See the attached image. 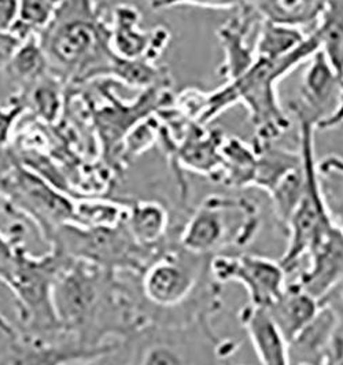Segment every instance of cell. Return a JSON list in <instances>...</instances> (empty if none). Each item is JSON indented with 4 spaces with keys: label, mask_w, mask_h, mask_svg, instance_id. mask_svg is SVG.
<instances>
[{
    "label": "cell",
    "mask_w": 343,
    "mask_h": 365,
    "mask_svg": "<svg viewBox=\"0 0 343 365\" xmlns=\"http://www.w3.org/2000/svg\"><path fill=\"white\" fill-rule=\"evenodd\" d=\"M210 320L145 329L132 336L130 365H228L239 344L218 336Z\"/></svg>",
    "instance_id": "cell-6"
},
{
    "label": "cell",
    "mask_w": 343,
    "mask_h": 365,
    "mask_svg": "<svg viewBox=\"0 0 343 365\" xmlns=\"http://www.w3.org/2000/svg\"><path fill=\"white\" fill-rule=\"evenodd\" d=\"M320 1H323V3H325V1H328V0H320Z\"/></svg>",
    "instance_id": "cell-36"
},
{
    "label": "cell",
    "mask_w": 343,
    "mask_h": 365,
    "mask_svg": "<svg viewBox=\"0 0 343 365\" xmlns=\"http://www.w3.org/2000/svg\"><path fill=\"white\" fill-rule=\"evenodd\" d=\"M62 0H19V22L11 31L16 36L40 35L54 19Z\"/></svg>",
    "instance_id": "cell-26"
},
{
    "label": "cell",
    "mask_w": 343,
    "mask_h": 365,
    "mask_svg": "<svg viewBox=\"0 0 343 365\" xmlns=\"http://www.w3.org/2000/svg\"><path fill=\"white\" fill-rule=\"evenodd\" d=\"M142 13L130 3H118L110 14V47L124 59H145L157 63L169 47L170 29L158 25L145 31L140 28Z\"/></svg>",
    "instance_id": "cell-12"
},
{
    "label": "cell",
    "mask_w": 343,
    "mask_h": 365,
    "mask_svg": "<svg viewBox=\"0 0 343 365\" xmlns=\"http://www.w3.org/2000/svg\"><path fill=\"white\" fill-rule=\"evenodd\" d=\"M325 201L335 224L343 232V158L327 155L319 161Z\"/></svg>",
    "instance_id": "cell-27"
},
{
    "label": "cell",
    "mask_w": 343,
    "mask_h": 365,
    "mask_svg": "<svg viewBox=\"0 0 343 365\" xmlns=\"http://www.w3.org/2000/svg\"><path fill=\"white\" fill-rule=\"evenodd\" d=\"M300 151L305 164V187L302 198L298 203L290 219L285 235L287 245L280 264L287 274H294L298 269V264L313 245V242L331 228L335 221L331 216L325 201L323 182L319 172V160L316 157L314 136L316 129L304 121H297Z\"/></svg>",
    "instance_id": "cell-7"
},
{
    "label": "cell",
    "mask_w": 343,
    "mask_h": 365,
    "mask_svg": "<svg viewBox=\"0 0 343 365\" xmlns=\"http://www.w3.org/2000/svg\"><path fill=\"white\" fill-rule=\"evenodd\" d=\"M307 265L292 280L322 302L343 282V232L334 224L310 246Z\"/></svg>",
    "instance_id": "cell-13"
},
{
    "label": "cell",
    "mask_w": 343,
    "mask_h": 365,
    "mask_svg": "<svg viewBox=\"0 0 343 365\" xmlns=\"http://www.w3.org/2000/svg\"><path fill=\"white\" fill-rule=\"evenodd\" d=\"M124 225L133 242L153 256L170 242L178 240L180 228L172 224L169 209L154 200L129 202Z\"/></svg>",
    "instance_id": "cell-15"
},
{
    "label": "cell",
    "mask_w": 343,
    "mask_h": 365,
    "mask_svg": "<svg viewBox=\"0 0 343 365\" xmlns=\"http://www.w3.org/2000/svg\"><path fill=\"white\" fill-rule=\"evenodd\" d=\"M132 359V338L120 341L116 346L98 356L72 365H130Z\"/></svg>",
    "instance_id": "cell-32"
},
{
    "label": "cell",
    "mask_w": 343,
    "mask_h": 365,
    "mask_svg": "<svg viewBox=\"0 0 343 365\" xmlns=\"http://www.w3.org/2000/svg\"><path fill=\"white\" fill-rule=\"evenodd\" d=\"M61 255L118 274H139L153 255L138 246L126 225L87 228L74 222L56 227L46 239Z\"/></svg>",
    "instance_id": "cell-8"
},
{
    "label": "cell",
    "mask_w": 343,
    "mask_h": 365,
    "mask_svg": "<svg viewBox=\"0 0 343 365\" xmlns=\"http://www.w3.org/2000/svg\"><path fill=\"white\" fill-rule=\"evenodd\" d=\"M262 19L300 28L312 34L322 16L324 3L320 0H249Z\"/></svg>",
    "instance_id": "cell-20"
},
{
    "label": "cell",
    "mask_w": 343,
    "mask_h": 365,
    "mask_svg": "<svg viewBox=\"0 0 343 365\" xmlns=\"http://www.w3.org/2000/svg\"><path fill=\"white\" fill-rule=\"evenodd\" d=\"M325 365H343V331L338 327L328 347Z\"/></svg>",
    "instance_id": "cell-35"
},
{
    "label": "cell",
    "mask_w": 343,
    "mask_h": 365,
    "mask_svg": "<svg viewBox=\"0 0 343 365\" xmlns=\"http://www.w3.org/2000/svg\"><path fill=\"white\" fill-rule=\"evenodd\" d=\"M118 342L101 349L80 346L72 339L46 342L16 329L0 314V365H72L108 351Z\"/></svg>",
    "instance_id": "cell-11"
},
{
    "label": "cell",
    "mask_w": 343,
    "mask_h": 365,
    "mask_svg": "<svg viewBox=\"0 0 343 365\" xmlns=\"http://www.w3.org/2000/svg\"><path fill=\"white\" fill-rule=\"evenodd\" d=\"M4 73L16 87H19L17 92L28 91L41 78L51 73L48 58L40 43L39 35L22 40Z\"/></svg>",
    "instance_id": "cell-21"
},
{
    "label": "cell",
    "mask_w": 343,
    "mask_h": 365,
    "mask_svg": "<svg viewBox=\"0 0 343 365\" xmlns=\"http://www.w3.org/2000/svg\"><path fill=\"white\" fill-rule=\"evenodd\" d=\"M161 130V121L155 114H151L138 123L133 128L128 132L121 151V163H129L138 155L143 154L150 147L153 146L158 138Z\"/></svg>",
    "instance_id": "cell-28"
},
{
    "label": "cell",
    "mask_w": 343,
    "mask_h": 365,
    "mask_svg": "<svg viewBox=\"0 0 343 365\" xmlns=\"http://www.w3.org/2000/svg\"><path fill=\"white\" fill-rule=\"evenodd\" d=\"M210 274L220 284L240 283L250 304L268 308L287 287L289 274L280 261L252 253H224L210 257Z\"/></svg>",
    "instance_id": "cell-10"
},
{
    "label": "cell",
    "mask_w": 343,
    "mask_h": 365,
    "mask_svg": "<svg viewBox=\"0 0 343 365\" xmlns=\"http://www.w3.org/2000/svg\"><path fill=\"white\" fill-rule=\"evenodd\" d=\"M39 38L51 74L65 86L108 78L116 56L110 47V17L95 0H62Z\"/></svg>",
    "instance_id": "cell-2"
},
{
    "label": "cell",
    "mask_w": 343,
    "mask_h": 365,
    "mask_svg": "<svg viewBox=\"0 0 343 365\" xmlns=\"http://www.w3.org/2000/svg\"><path fill=\"white\" fill-rule=\"evenodd\" d=\"M22 40L11 32H0V72H4Z\"/></svg>",
    "instance_id": "cell-34"
},
{
    "label": "cell",
    "mask_w": 343,
    "mask_h": 365,
    "mask_svg": "<svg viewBox=\"0 0 343 365\" xmlns=\"http://www.w3.org/2000/svg\"><path fill=\"white\" fill-rule=\"evenodd\" d=\"M19 16V0H0V32H11Z\"/></svg>",
    "instance_id": "cell-33"
},
{
    "label": "cell",
    "mask_w": 343,
    "mask_h": 365,
    "mask_svg": "<svg viewBox=\"0 0 343 365\" xmlns=\"http://www.w3.org/2000/svg\"><path fill=\"white\" fill-rule=\"evenodd\" d=\"M319 50V38L312 32L297 51L277 59L257 58L250 69L232 81H225L234 106L240 103L249 113L254 140L276 142L291 128L289 113L280 105L277 86Z\"/></svg>",
    "instance_id": "cell-3"
},
{
    "label": "cell",
    "mask_w": 343,
    "mask_h": 365,
    "mask_svg": "<svg viewBox=\"0 0 343 365\" xmlns=\"http://www.w3.org/2000/svg\"><path fill=\"white\" fill-rule=\"evenodd\" d=\"M322 307L320 299L290 282L283 294L265 309L290 342L316 319Z\"/></svg>",
    "instance_id": "cell-18"
},
{
    "label": "cell",
    "mask_w": 343,
    "mask_h": 365,
    "mask_svg": "<svg viewBox=\"0 0 343 365\" xmlns=\"http://www.w3.org/2000/svg\"><path fill=\"white\" fill-rule=\"evenodd\" d=\"M313 32L319 38L320 51L337 73L343 76V0L325 1Z\"/></svg>",
    "instance_id": "cell-24"
},
{
    "label": "cell",
    "mask_w": 343,
    "mask_h": 365,
    "mask_svg": "<svg viewBox=\"0 0 343 365\" xmlns=\"http://www.w3.org/2000/svg\"><path fill=\"white\" fill-rule=\"evenodd\" d=\"M249 0H151V9L160 11L179 6H191L205 10H237Z\"/></svg>",
    "instance_id": "cell-31"
},
{
    "label": "cell",
    "mask_w": 343,
    "mask_h": 365,
    "mask_svg": "<svg viewBox=\"0 0 343 365\" xmlns=\"http://www.w3.org/2000/svg\"><path fill=\"white\" fill-rule=\"evenodd\" d=\"M222 163L215 182L228 188L254 187L257 169V147L236 136H227L221 148Z\"/></svg>",
    "instance_id": "cell-19"
},
{
    "label": "cell",
    "mask_w": 343,
    "mask_h": 365,
    "mask_svg": "<svg viewBox=\"0 0 343 365\" xmlns=\"http://www.w3.org/2000/svg\"><path fill=\"white\" fill-rule=\"evenodd\" d=\"M22 227L17 225L13 227V231L7 235H4L0 231V282L6 283L10 277L16 256H17V247L22 242Z\"/></svg>",
    "instance_id": "cell-30"
},
{
    "label": "cell",
    "mask_w": 343,
    "mask_h": 365,
    "mask_svg": "<svg viewBox=\"0 0 343 365\" xmlns=\"http://www.w3.org/2000/svg\"><path fill=\"white\" fill-rule=\"evenodd\" d=\"M289 111L295 121H305L316 130L343 125V76L320 50L307 61L298 96L290 102Z\"/></svg>",
    "instance_id": "cell-9"
},
{
    "label": "cell",
    "mask_w": 343,
    "mask_h": 365,
    "mask_svg": "<svg viewBox=\"0 0 343 365\" xmlns=\"http://www.w3.org/2000/svg\"><path fill=\"white\" fill-rule=\"evenodd\" d=\"M261 22L262 19L246 3L217 29V38L224 55L218 74L225 81L235 80L255 62V38Z\"/></svg>",
    "instance_id": "cell-14"
},
{
    "label": "cell",
    "mask_w": 343,
    "mask_h": 365,
    "mask_svg": "<svg viewBox=\"0 0 343 365\" xmlns=\"http://www.w3.org/2000/svg\"><path fill=\"white\" fill-rule=\"evenodd\" d=\"M225 138L227 135L220 128H208V125L194 123L184 133L172 158L178 166L215 182L222 163L221 148Z\"/></svg>",
    "instance_id": "cell-16"
},
{
    "label": "cell",
    "mask_w": 343,
    "mask_h": 365,
    "mask_svg": "<svg viewBox=\"0 0 343 365\" xmlns=\"http://www.w3.org/2000/svg\"><path fill=\"white\" fill-rule=\"evenodd\" d=\"M261 212L245 197L209 195L181 222L178 243L198 256L245 253L261 230Z\"/></svg>",
    "instance_id": "cell-4"
},
{
    "label": "cell",
    "mask_w": 343,
    "mask_h": 365,
    "mask_svg": "<svg viewBox=\"0 0 343 365\" xmlns=\"http://www.w3.org/2000/svg\"><path fill=\"white\" fill-rule=\"evenodd\" d=\"M66 259L51 247L43 256L31 255L24 243L17 247L13 271L4 284L14 297L19 329L29 336L46 342L71 339L62 332L54 307L55 279Z\"/></svg>",
    "instance_id": "cell-5"
},
{
    "label": "cell",
    "mask_w": 343,
    "mask_h": 365,
    "mask_svg": "<svg viewBox=\"0 0 343 365\" xmlns=\"http://www.w3.org/2000/svg\"><path fill=\"white\" fill-rule=\"evenodd\" d=\"M239 322L246 331L261 365H290L289 341L265 308L252 304L239 312Z\"/></svg>",
    "instance_id": "cell-17"
},
{
    "label": "cell",
    "mask_w": 343,
    "mask_h": 365,
    "mask_svg": "<svg viewBox=\"0 0 343 365\" xmlns=\"http://www.w3.org/2000/svg\"><path fill=\"white\" fill-rule=\"evenodd\" d=\"M54 307L62 332L87 349L126 341L150 327L138 284L118 272L68 258L54 283Z\"/></svg>",
    "instance_id": "cell-1"
},
{
    "label": "cell",
    "mask_w": 343,
    "mask_h": 365,
    "mask_svg": "<svg viewBox=\"0 0 343 365\" xmlns=\"http://www.w3.org/2000/svg\"><path fill=\"white\" fill-rule=\"evenodd\" d=\"M26 113L25 96L16 92L6 103H0V160L6 153L19 118Z\"/></svg>",
    "instance_id": "cell-29"
},
{
    "label": "cell",
    "mask_w": 343,
    "mask_h": 365,
    "mask_svg": "<svg viewBox=\"0 0 343 365\" xmlns=\"http://www.w3.org/2000/svg\"><path fill=\"white\" fill-rule=\"evenodd\" d=\"M309 36L300 28L262 19L255 38V54L265 59L286 56L301 48Z\"/></svg>",
    "instance_id": "cell-22"
},
{
    "label": "cell",
    "mask_w": 343,
    "mask_h": 365,
    "mask_svg": "<svg viewBox=\"0 0 343 365\" xmlns=\"http://www.w3.org/2000/svg\"><path fill=\"white\" fill-rule=\"evenodd\" d=\"M129 203L106 198H73V221L87 228H117L126 222Z\"/></svg>",
    "instance_id": "cell-23"
},
{
    "label": "cell",
    "mask_w": 343,
    "mask_h": 365,
    "mask_svg": "<svg viewBox=\"0 0 343 365\" xmlns=\"http://www.w3.org/2000/svg\"><path fill=\"white\" fill-rule=\"evenodd\" d=\"M63 87L65 83L54 74L46 76L28 91L21 92L25 96L26 110L34 111L44 123H56L63 110Z\"/></svg>",
    "instance_id": "cell-25"
}]
</instances>
